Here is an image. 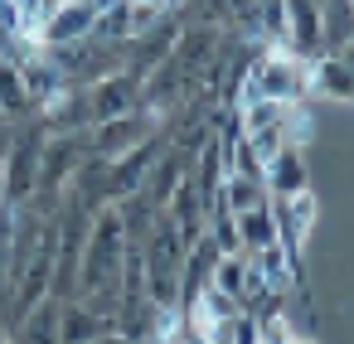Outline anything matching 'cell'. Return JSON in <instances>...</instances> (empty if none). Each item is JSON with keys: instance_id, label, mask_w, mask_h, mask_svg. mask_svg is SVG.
Returning <instances> with one entry per match:
<instances>
[{"instance_id": "4fadbf2b", "label": "cell", "mask_w": 354, "mask_h": 344, "mask_svg": "<svg viewBox=\"0 0 354 344\" xmlns=\"http://www.w3.org/2000/svg\"><path fill=\"white\" fill-rule=\"evenodd\" d=\"M238 242H243V252H257L267 242H281L277 238V218H272V199L257 204V209H248V213H238Z\"/></svg>"}, {"instance_id": "ba28073f", "label": "cell", "mask_w": 354, "mask_h": 344, "mask_svg": "<svg viewBox=\"0 0 354 344\" xmlns=\"http://www.w3.org/2000/svg\"><path fill=\"white\" fill-rule=\"evenodd\" d=\"M267 194L281 199V194H301L310 189V170H306V151L301 146H281L272 160H267Z\"/></svg>"}, {"instance_id": "5bb4252c", "label": "cell", "mask_w": 354, "mask_h": 344, "mask_svg": "<svg viewBox=\"0 0 354 344\" xmlns=\"http://www.w3.org/2000/svg\"><path fill=\"white\" fill-rule=\"evenodd\" d=\"M218 199H223L233 213H248V209L267 204L272 194H267V184H262V180H252V175H223V184H218Z\"/></svg>"}, {"instance_id": "30bf717a", "label": "cell", "mask_w": 354, "mask_h": 344, "mask_svg": "<svg viewBox=\"0 0 354 344\" xmlns=\"http://www.w3.org/2000/svg\"><path fill=\"white\" fill-rule=\"evenodd\" d=\"M10 344H59V300H39L10 325Z\"/></svg>"}, {"instance_id": "7a4b0ae2", "label": "cell", "mask_w": 354, "mask_h": 344, "mask_svg": "<svg viewBox=\"0 0 354 344\" xmlns=\"http://www.w3.org/2000/svg\"><path fill=\"white\" fill-rule=\"evenodd\" d=\"M93 25H97L93 0H59V6H49V15L39 20V44L44 49H59V44L93 39Z\"/></svg>"}, {"instance_id": "e0dca14e", "label": "cell", "mask_w": 354, "mask_h": 344, "mask_svg": "<svg viewBox=\"0 0 354 344\" xmlns=\"http://www.w3.org/2000/svg\"><path fill=\"white\" fill-rule=\"evenodd\" d=\"M233 344H257V320H252L248 310L233 315Z\"/></svg>"}, {"instance_id": "3957f363", "label": "cell", "mask_w": 354, "mask_h": 344, "mask_svg": "<svg viewBox=\"0 0 354 344\" xmlns=\"http://www.w3.org/2000/svg\"><path fill=\"white\" fill-rule=\"evenodd\" d=\"M141 73L136 68H117L107 78H97L88 88V102H93V122H107V117H127L141 107Z\"/></svg>"}, {"instance_id": "ac0fdd59", "label": "cell", "mask_w": 354, "mask_h": 344, "mask_svg": "<svg viewBox=\"0 0 354 344\" xmlns=\"http://www.w3.org/2000/svg\"><path fill=\"white\" fill-rule=\"evenodd\" d=\"M97 344H107V334H102V339H97Z\"/></svg>"}, {"instance_id": "9a60e30c", "label": "cell", "mask_w": 354, "mask_h": 344, "mask_svg": "<svg viewBox=\"0 0 354 344\" xmlns=\"http://www.w3.org/2000/svg\"><path fill=\"white\" fill-rule=\"evenodd\" d=\"M209 286H218V291H228V296H243V286H248V252H223V257L214 262Z\"/></svg>"}, {"instance_id": "5b68a950", "label": "cell", "mask_w": 354, "mask_h": 344, "mask_svg": "<svg viewBox=\"0 0 354 344\" xmlns=\"http://www.w3.org/2000/svg\"><path fill=\"white\" fill-rule=\"evenodd\" d=\"M306 93L330 102H354V68L339 54H315L306 59Z\"/></svg>"}, {"instance_id": "8fae6325", "label": "cell", "mask_w": 354, "mask_h": 344, "mask_svg": "<svg viewBox=\"0 0 354 344\" xmlns=\"http://www.w3.org/2000/svg\"><path fill=\"white\" fill-rule=\"evenodd\" d=\"M320 44L325 54L354 44V0H320Z\"/></svg>"}, {"instance_id": "8992f818", "label": "cell", "mask_w": 354, "mask_h": 344, "mask_svg": "<svg viewBox=\"0 0 354 344\" xmlns=\"http://www.w3.org/2000/svg\"><path fill=\"white\" fill-rule=\"evenodd\" d=\"M286 49L296 59L325 54V44H320V0H286Z\"/></svg>"}, {"instance_id": "2e32d148", "label": "cell", "mask_w": 354, "mask_h": 344, "mask_svg": "<svg viewBox=\"0 0 354 344\" xmlns=\"http://www.w3.org/2000/svg\"><path fill=\"white\" fill-rule=\"evenodd\" d=\"M243 141L252 146V155L262 160V170H267V160H272V155H277V151L286 146V136H281V126H272V131H248Z\"/></svg>"}, {"instance_id": "7c38bea8", "label": "cell", "mask_w": 354, "mask_h": 344, "mask_svg": "<svg viewBox=\"0 0 354 344\" xmlns=\"http://www.w3.org/2000/svg\"><path fill=\"white\" fill-rule=\"evenodd\" d=\"M0 112L15 122L35 117V97L25 88V73H20V64H6V59H0Z\"/></svg>"}, {"instance_id": "6da1fadb", "label": "cell", "mask_w": 354, "mask_h": 344, "mask_svg": "<svg viewBox=\"0 0 354 344\" xmlns=\"http://www.w3.org/2000/svg\"><path fill=\"white\" fill-rule=\"evenodd\" d=\"M160 136V117H151L146 107L127 112V117H107V122H93L88 126V151L102 155V160H117L127 151H136L141 141Z\"/></svg>"}, {"instance_id": "52a82bcc", "label": "cell", "mask_w": 354, "mask_h": 344, "mask_svg": "<svg viewBox=\"0 0 354 344\" xmlns=\"http://www.w3.org/2000/svg\"><path fill=\"white\" fill-rule=\"evenodd\" d=\"M102 334H112V315H97L83 300H59V344H97Z\"/></svg>"}, {"instance_id": "277c9868", "label": "cell", "mask_w": 354, "mask_h": 344, "mask_svg": "<svg viewBox=\"0 0 354 344\" xmlns=\"http://www.w3.org/2000/svg\"><path fill=\"white\" fill-rule=\"evenodd\" d=\"M315 213H320V199L310 194V189H301V194H281V199H272V218H277V238L291 247V252H301L306 247V238L315 233Z\"/></svg>"}, {"instance_id": "9c48e42d", "label": "cell", "mask_w": 354, "mask_h": 344, "mask_svg": "<svg viewBox=\"0 0 354 344\" xmlns=\"http://www.w3.org/2000/svg\"><path fill=\"white\" fill-rule=\"evenodd\" d=\"M185 175H189V155L165 146V151L156 155V165H151V175H146V189H141V194H146L156 209H165V204H170V194L185 184Z\"/></svg>"}]
</instances>
